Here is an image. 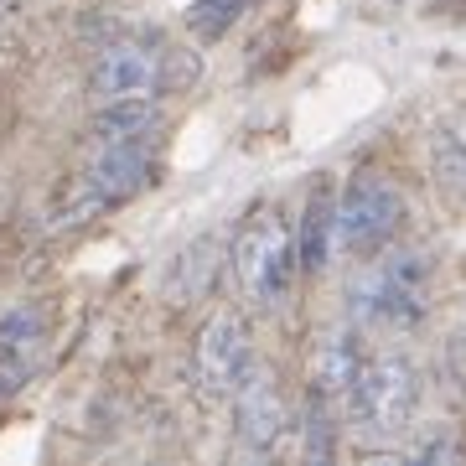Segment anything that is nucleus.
Masks as SVG:
<instances>
[{"mask_svg": "<svg viewBox=\"0 0 466 466\" xmlns=\"http://www.w3.org/2000/svg\"><path fill=\"white\" fill-rule=\"evenodd\" d=\"M42 342H47V311L42 306H16L11 317H0V394H16L36 373Z\"/></svg>", "mask_w": 466, "mask_h": 466, "instance_id": "nucleus-9", "label": "nucleus"}, {"mask_svg": "<svg viewBox=\"0 0 466 466\" xmlns=\"http://www.w3.org/2000/svg\"><path fill=\"white\" fill-rule=\"evenodd\" d=\"M352 317L363 327H389V332H404V327H420L425 311H431V265L410 249H379L368 254V265L352 275Z\"/></svg>", "mask_w": 466, "mask_h": 466, "instance_id": "nucleus-1", "label": "nucleus"}, {"mask_svg": "<svg viewBox=\"0 0 466 466\" xmlns=\"http://www.w3.org/2000/svg\"><path fill=\"white\" fill-rule=\"evenodd\" d=\"M233 280L244 290V300L254 306H280L290 296V285L300 275V249H296V233L275 208H259V213L238 228L233 238Z\"/></svg>", "mask_w": 466, "mask_h": 466, "instance_id": "nucleus-3", "label": "nucleus"}, {"mask_svg": "<svg viewBox=\"0 0 466 466\" xmlns=\"http://www.w3.org/2000/svg\"><path fill=\"white\" fill-rule=\"evenodd\" d=\"M249 11V0H192V11H187V26L202 36V42H218V36L228 32L233 21Z\"/></svg>", "mask_w": 466, "mask_h": 466, "instance_id": "nucleus-15", "label": "nucleus"}, {"mask_svg": "<svg viewBox=\"0 0 466 466\" xmlns=\"http://www.w3.org/2000/svg\"><path fill=\"white\" fill-rule=\"evenodd\" d=\"M352 420L363 425L368 435H404L415 425V410H420V379H415V363L400 358V352H383L373 363H363V379L352 389Z\"/></svg>", "mask_w": 466, "mask_h": 466, "instance_id": "nucleus-5", "label": "nucleus"}, {"mask_svg": "<svg viewBox=\"0 0 466 466\" xmlns=\"http://www.w3.org/2000/svg\"><path fill=\"white\" fill-rule=\"evenodd\" d=\"M415 461H451V456H466V441H451V435H435V441H420L410 451Z\"/></svg>", "mask_w": 466, "mask_h": 466, "instance_id": "nucleus-16", "label": "nucleus"}, {"mask_svg": "<svg viewBox=\"0 0 466 466\" xmlns=\"http://www.w3.org/2000/svg\"><path fill=\"white\" fill-rule=\"evenodd\" d=\"M296 249H300V269H306V275H317V269H327V259H337V198H332L327 182H321L317 192H311V202H306Z\"/></svg>", "mask_w": 466, "mask_h": 466, "instance_id": "nucleus-11", "label": "nucleus"}, {"mask_svg": "<svg viewBox=\"0 0 466 466\" xmlns=\"http://www.w3.org/2000/svg\"><path fill=\"white\" fill-rule=\"evenodd\" d=\"M404 228V198L383 177H352L348 192L337 198V254L368 259L389 249Z\"/></svg>", "mask_w": 466, "mask_h": 466, "instance_id": "nucleus-4", "label": "nucleus"}, {"mask_svg": "<svg viewBox=\"0 0 466 466\" xmlns=\"http://www.w3.org/2000/svg\"><path fill=\"white\" fill-rule=\"evenodd\" d=\"M290 431V404L269 363H249V373L233 389V435L249 456H269Z\"/></svg>", "mask_w": 466, "mask_h": 466, "instance_id": "nucleus-8", "label": "nucleus"}, {"mask_svg": "<svg viewBox=\"0 0 466 466\" xmlns=\"http://www.w3.org/2000/svg\"><path fill=\"white\" fill-rule=\"evenodd\" d=\"M150 171H156V161H150L146 140H135V146H99V156L84 167L73 198H67L63 223H84V218L104 213V208L130 202L135 192L150 182Z\"/></svg>", "mask_w": 466, "mask_h": 466, "instance_id": "nucleus-6", "label": "nucleus"}, {"mask_svg": "<svg viewBox=\"0 0 466 466\" xmlns=\"http://www.w3.org/2000/svg\"><path fill=\"white\" fill-rule=\"evenodd\" d=\"M198 78V57H177L171 47L156 42H109L88 67V94L99 104H119V99H156L171 88H187Z\"/></svg>", "mask_w": 466, "mask_h": 466, "instance_id": "nucleus-2", "label": "nucleus"}, {"mask_svg": "<svg viewBox=\"0 0 466 466\" xmlns=\"http://www.w3.org/2000/svg\"><path fill=\"white\" fill-rule=\"evenodd\" d=\"M431 161H435V177L446 192L466 198V104L456 115L435 130V146H431Z\"/></svg>", "mask_w": 466, "mask_h": 466, "instance_id": "nucleus-14", "label": "nucleus"}, {"mask_svg": "<svg viewBox=\"0 0 466 466\" xmlns=\"http://www.w3.org/2000/svg\"><path fill=\"white\" fill-rule=\"evenodd\" d=\"M156 125H161L156 99H119V104H99L88 135H94V146H135V140H146Z\"/></svg>", "mask_w": 466, "mask_h": 466, "instance_id": "nucleus-12", "label": "nucleus"}, {"mask_svg": "<svg viewBox=\"0 0 466 466\" xmlns=\"http://www.w3.org/2000/svg\"><path fill=\"white\" fill-rule=\"evenodd\" d=\"M363 363L368 358L358 348V337L332 327V332L317 337V352H311V389L332 404H352V389L363 379Z\"/></svg>", "mask_w": 466, "mask_h": 466, "instance_id": "nucleus-10", "label": "nucleus"}, {"mask_svg": "<svg viewBox=\"0 0 466 466\" xmlns=\"http://www.w3.org/2000/svg\"><path fill=\"white\" fill-rule=\"evenodd\" d=\"M218 259H223V244L218 238H198L192 249L177 254V269H171V300L187 306V300H202L213 290V275H218Z\"/></svg>", "mask_w": 466, "mask_h": 466, "instance_id": "nucleus-13", "label": "nucleus"}, {"mask_svg": "<svg viewBox=\"0 0 466 466\" xmlns=\"http://www.w3.org/2000/svg\"><path fill=\"white\" fill-rule=\"evenodd\" d=\"M249 363H254L249 321L238 311H213L202 321L198 342H192V379H198L202 400H233V389L249 373Z\"/></svg>", "mask_w": 466, "mask_h": 466, "instance_id": "nucleus-7", "label": "nucleus"}]
</instances>
